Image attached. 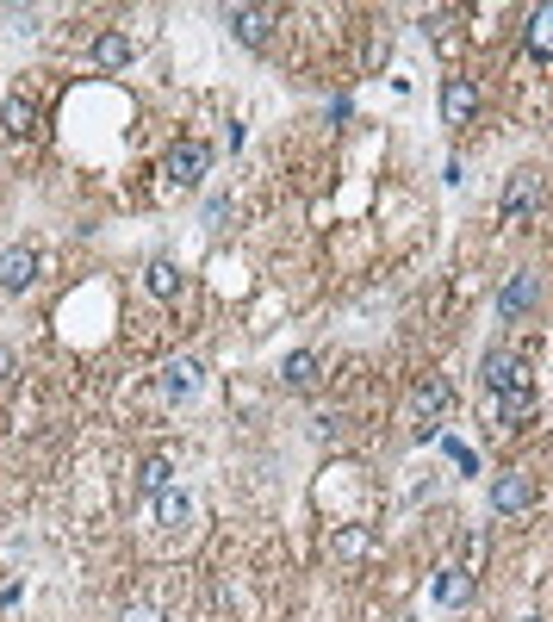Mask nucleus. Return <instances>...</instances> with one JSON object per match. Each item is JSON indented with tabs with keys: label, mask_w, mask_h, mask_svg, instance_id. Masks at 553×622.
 <instances>
[{
	"label": "nucleus",
	"mask_w": 553,
	"mask_h": 622,
	"mask_svg": "<svg viewBox=\"0 0 553 622\" xmlns=\"http://www.w3.org/2000/svg\"><path fill=\"white\" fill-rule=\"evenodd\" d=\"M535 504V479L522 473V467H504L498 479H491V511L498 517H522Z\"/></svg>",
	"instance_id": "nucleus-1"
},
{
	"label": "nucleus",
	"mask_w": 553,
	"mask_h": 622,
	"mask_svg": "<svg viewBox=\"0 0 553 622\" xmlns=\"http://www.w3.org/2000/svg\"><path fill=\"white\" fill-rule=\"evenodd\" d=\"M206 168H212V150L199 144V137H187V144H174V150H168L162 175H168L174 187H199V181H206Z\"/></svg>",
	"instance_id": "nucleus-2"
},
{
	"label": "nucleus",
	"mask_w": 553,
	"mask_h": 622,
	"mask_svg": "<svg viewBox=\"0 0 553 622\" xmlns=\"http://www.w3.org/2000/svg\"><path fill=\"white\" fill-rule=\"evenodd\" d=\"M479 380H485L491 392H510V386H529V361H522V355H510V349H491V355L479 361Z\"/></svg>",
	"instance_id": "nucleus-3"
},
{
	"label": "nucleus",
	"mask_w": 553,
	"mask_h": 622,
	"mask_svg": "<svg viewBox=\"0 0 553 622\" xmlns=\"http://www.w3.org/2000/svg\"><path fill=\"white\" fill-rule=\"evenodd\" d=\"M38 280V256H32V243H13L7 256H0V293H25Z\"/></svg>",
	"instance_id": "nucleus-4"
},
{
	"label": "nucleus",
	"mask_w": 553,
	"mask_h": 622,
	"mask_svg": "<svg viewBox=\"0 0 553 622\" xmlns=\"http://www.w3.org/2000/svg\"><path fill=\"white\" fill-rule=\"evenodd\" d=\"M199 386H206V367H199L193 355H174V361L162 367V392H168V399H193Z\"/></svg>",
	"instance_id": "nucleus-5"
},
{
	"label": "nucleus",
	"mask_w": 553,
	"mask_h": 622,
	"mask_svg": "<svg viewBox=\"0 0 553 622\" xmlns=\"http://www.w3.org/2000/svg\"><path fill=\"white\" fill-rule=\"evenodd\" d=\"M330 554H336V560H367V554H380V535H373L367 523H342V529L330 535Z\"/></svg>",
	"instance_id": "nucleus-6"
},
{
	"label": "nucleus",
	"mask_w": 553,
	"mask_h": 622,
	"mask_svg": "<svg viewBox=\"0 0 553 622\" xmlns=\"http://www.w3.org/2000/svg\"><path fill=\"white\" fill-rule=\"evenodd\" d=\"M498 311H504V324H522V311H535V274H529V268L504 280V293H498Z\"/></svg>",
	"instance_id": "nucleus-7"
},
{
	"label": "nucleus",
	"mask_w": 553,
	"mask_h": 622,
	"mask_svg": "<svg viewBox=\"0 0 553 622\" xmlns=\"http://www.w3.org/2000/svg\"><path fill=\"white\" fill-rule=\"evenodd\" d=\"M442 112H448V125H473V112H479V88L467 75H454L448 88H442Z\"/></svg>",
	"instance_id": "nucleus-8"
},
{
	"label": "nucleus",
	"mask_w": 553,
	"mask_h": 622,
	"mask_svg": "<svg viewBox=\"0 0 553 622\" xmlns=\"http://www.w3.org/2000/svg\"><path fill=\"white\" fill-rule=\"evenodd\" d=\"M535 212V175H529V168H516V175H510V187H504V224H522V218H529Z\"/></svg>",
	"instance_id": "nucleus-9"
},
{
	"label": "nucleus",
	"mask_w": 553,
	"mask_h": 622,
	"mask_svg": "<svg viewBox=\"0 0 553 622\" xmlns=\"http://www.w3.org/2000/svg\"><path fill=\"white\" fill-rule=\"evenodd\" d=\"M473 591H479V579H473L467 567H448L442 579H435V604H448V610H460V604H473Z\"/></svg>",
	"instance_id": "nucleus-10"
},
{
	"label": "nucleus",
	"mask_w": 553,
	"mask_h": 622,
	"mask_svg": "<svg viewBox=\"0 0 553 622\" xmlns=\"http://www.w3.org/2000/svg\"><path fill=\"white\" fill-rule=\"evenodd\" d=\"M131 486H137L143 498L168 492V486H174V461H168V455H150V461H137V479H131Z\"/></svg>",
	"instance_id": "nucleus-11"
},
{
	"label": "nucleus",
	"mask_w": 553,
	"mask_h": 622,
	"mask_svg": "<svg viewBox=\"0 0 553 622\" xmlns=\"http://www.w3.org/2000/svg\"><path fill=\"white\" fill-rule=\"evenodd\" d=\"M156 523H162V529H187V523H193V498H187L181 486L156 492Z\"/></svg>",
	"instance_id": "nucleus-12"
},
{
	"label": "nucleus",
	"mask_w": 553,
	"mask_h": 622,
	"mask_svg": "<svg viewBox=\"0 0 553 622\" xmlns=\"http://www.w3.org/2000/svg\"><path fill=\"white\" fill-rule=\"evenodd\" d=\"M32 119H38L32 94H25V88H13V94H7V106H0V125H7V137H25V131H32Z\"/></svg>",
	"instance_id": "nucleus-13"
},
{
	"label": "nucleus",
	"mask_w": 553,
	"mask_h": 622,
	"mask_svg": "<svg viewBox=\"0 0 553 622\" xmlns=\"http://www.w3.org/2000/svg\"><path fill=\"white\" fill-rule=\"evenodd\" d=\"M131 56H137V50H131L125 32H100V38H94V63H100V69H131Z\"/></svg>",
	"instance_id": "nucleus-14"
},
{
	"label": "nucleus",
	"mask_w": 553,
	"mask_h": 622,
	"mask_svg": "<svg viewBox=\"0 0 553 622\" xmlns=\"http://www.w3.org/2000/svg\"><path fill=\"white\" fill-rule=\"evenodd\" d=\"M280 386H293V392H311V386H317V355H311V349L286 355V361H280Z\"/></svg>",
	"instance_id": "nucleus-15"
},
{
	"label": "nucleus",
	"mask_w": 553,
	"mask_h": 622,
	"mask_svg": "<svg viewBox=\"0 0 553 622\" xmlns=\"http://www.w3.org/2000/svg\"><path fill=\"white\" fill-rule=\"evenodd\" d=\"M224 19H230V32H237L243 44H268V13L261 7H230Z\"/></svg>",
	"instance_id": "nucleus-16"
},
{
	"label": "nucleus",
	"mask_w": 553,
	"mask_h": 622,
	"mask_svg": "<svg viewBox=\"0 0 553 622\" xmlns=\"http://www.w3.org/2000/svg\"><path fill=\"white\" fill-rule=\"evenodd\" d=\"M448 405H454V386H448L442 374H429V380H417V411H423V417H442Z\"/></svg>",
	"instance_id": "nucleus-17"
},
{
	"label": "nucleus",
	"mask_w": 553,
	"mask_h": 622,
	"mask_svg": "<svg viewBox=\"0 0 553 622\" xmlns=\"http://www.w3.org/2000/svg\"><path fill=\"white\" fill-rule=\"evenodd\" d=\"M143 287H150L156 299H174V293H181V268H174L168 256H156L150 268H143Z\"/></svg>",
	"instance_id": "nucleus-18"
},
{
	"label": "nucleus",
	"mask_w": 553,
	"mask_h": 622,
	"mask_svg": "<svg viewBox=\"0 0 553 622\" xmlns=\"http://www.w3.org/2000/svg\"><path fill=\"white\" fill-rule=\"evenodd\" d=\"M498 417H504V423H529V417H535V386H510V392H498Z\"/></svg>",
	"instance_id": "nucleus-19"
},
{
	"label": "nucleus",
	"mask_w": 553,
	"mask_h": 622,
	"mask_svg": "<svg viewBox=\"0 0 553 622\" xmlns=\"http://www.w3.org/2000/svg\"><path fill=\"white\" fill-rule=\"evenodd\" d=\"M529 56H553V0L529 13Z\"/></svg>",
	"instance_id": "nucleus-20"
},
{
	"label": "nucleus",
	"mask_w": 553,
	"mask_h": 622,
	"mask_svg": "<svg viewBox=\"0 0 553 622\" xmlns=\"http://www.w3.org/2000/svg\"><path fill=\"white\" fill-rule=\"evenodd\" d=\"M311 436H317V442H342V436H348V417H342V411H324Z\"/></svg>",
	"instance_id": "nucleus-21"
},
{
	"label": "nucleus",
	"mask_w": 553,
	"mask_h": 622,
	"mask_svg": "<svg viewBox=\"0 0 553 622\" xmlns=\"http://www.w3.org/2000/svg\"><path fill=\"white\" fill-rule=\"evenodd\" d=\"M125 622H168V616H162L156 604H143V598H131V604H125Z\"/></svg>",
	"instance_id": "nucleus-22"
},
{
	"label": "nucleus",
	"mask_w": 553,
	"mask_h": 622,
	"mask_svg": "<svg viewBox=\"0 0 553 622\" xmlns=\"http://www.w3.org/2000/svg\"><path fill=\"white\" fill-rule=\"evenodd\" d=\"M224 224H230V200H212L206 206V231H224Z\"/></svg>",
	"instance_id": "nucleus-23"
},
{
	"label": "nucleus",
	"mask_w": 553,
	"mask_h": 622,
	"mask_svg": "<svg viewBox=\"0 0 553 622\" xmlns=\"http://www.w3.org/2000/svg\"><path fill=\"white\" fill-rule=\"evenodd\" d=\"M13 374H19V361H13V349H0V386H13Z\"/></svg>",
	"instance_id": "nucleus-24"
},
{
	"label": "nucleus",
	"mask_w": 553,
	"mask_h": 622,
	"mask_svg": "<svg viewBox=\"0 0 553 622\" xmlns=\"http://www.w3.org/2000/svg\"><path fill=\"white\" fill-rule=\"evenodd\" d=\"M522 622H541V616H522Z\"/></svg>",
	"instance_id": "nucleus-25"
}]
</instances>
